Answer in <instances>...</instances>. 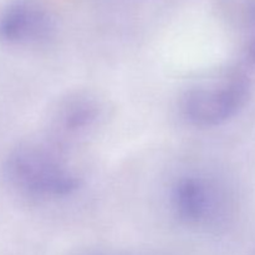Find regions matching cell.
<instances>
[{
	"label": "cell",
	"instance_id": "cell-1",
	"mask_svg": "<svg viewBox=\"0 0 255 255\" xmlns=\"http://www.w3.org/2000/svg\"><path fill=\"white\" fill-rule=\"evenodd\" d=\"M4 177L10 188L30 198L66 197L80 187V178L59 148L35 141L22 142L9 152Z\"/></svg>",
	"mask_w": 255,
	"mask_h": 255
},
{
	"label": "cell",
	"instance_id": "cell-2",
	"mask_svg": "<svg viewBox=\"0 0 255 255\" xmlns=\"http://www.w3.org/2000/svg\"><path fill=\"white\" fill-rule=\"evenodd\" d=\"M251 94V77L243 71H234L219 84L188 90L182 99V111L196 126H219L246 106Z\"/></svg>",
	"mask_w": 255,
	"mask_h": 255
},
{
	"label": "cell",
	"instance_id": "cell-3",
	"mask_svg": "<svg viewBox=\"0 0 255 255\" xmlns=\"http://www.w3.org/2000/svg\"><path fill=\"white\" fill-rule=\"evenodd\" d=\"M55 34L49 10L35 0H15L0 11V41L15 47L46 44Z\"/></svg>",
	"mask_w": 255,
	"mask_h": 255
},
{
	"label": "cell",
	"instance_id": "cell-4",
	"mask_svg": "<svg viewBox=\"0 0 255 255\" xmlns=\"http://www.w3.org/2000/svg\"><path fill=\"white\" fill-rule=\"evenodd\" d=\"M172 206L177 218L189 226H203L218 221L222 212V198L204 179L187 177L179 179L172 192Z\"/></svg>",
	"mask_w": 255,
	"mask_h": 255
},
{
	"label": "cell",
	"instance_id": "cell-5",
	"mask_svg": "<svg viewBox=\"0 0 255 255\" xmlns=\"http://www.w3.org/2000/svg\"><path fill=\"white\" fill-rule=\"evenodd\" d=\"M101 116V105L91 94L77 92L62 99L52 114V128L60 136H77L95 126Z\"/></svg>",
	"mask_w": 255,
	"mask_h": 255
},
{
	"label": "cell",
	"instance_id": "cell-6",
	"mask_svg": "<svg viewBox=\"0 0 255 255\" xmlns=\"http://www.w3.org/2000/svg\"><path fill=\"white\" fill-rule=\"evenodd\" d=\"M218 9L233 26L248 34L255 30V0H219Z\"/></svg>",
	"mask_w": 255,
	"mask_h": 255
},
{
	"label": "cell",
	"instance_id": "cell-7",
	"mask_svg": "<svg viewBox=\"0 0 255 255\" xmlns=\"http://www.w3.org/2000/svg\"><path fill=\"white\" fill-rule=\"evenodd\" d=\"M243 54L247 61L255 66V31L249 32L247 36L243 45Z\"/></svg>",
	"mask_w": 255,
	"mask_h": 255
}]
</instances>
